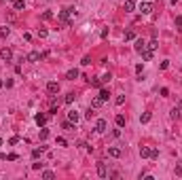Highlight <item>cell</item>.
Listing matches in <instances>:
<instances>
[{
  "label": "cell",
  "mask_w": 182,
  "mask_h": 180,
  "mask_svg": "<svg viewBox=\"0 0 182 180\" xmlns=\"http://www.w3.org/2000/svg\"><path fill=\"white\" fill-rule=\"evenodd\" d=\"M44 148H47V146H40V148H34V150H32V157H34V159H38V157L42 155V152H44Z\"/></svg>",
  "instance_id": "22"
},
{
  "label": "cell",
  "mask_w": 182,
  "mask_h": 180,
  "mask_svg": "<svg viewBox=\"0 0 182 180\" xmlns=\"http://www.w3.org/2000/svg\"><path fill=\"white\" fill-rule=\"evenodd\" d=\"M40 178H44V180H53V178H55V174H53L51 169H42V172H40Z\"/></svg>",
  "instance_id": "13"
},
{
  "label": "cell",
  "mask_w": 182,
  "mask_h": 180,
  "mask_svg": "<svg viewBox=\"0 0 182 180\" xmlns=\"http://www.w3.org/2000/svg\"><path fill=\"white\" fill-rule=\"evenodd\" d=\"M133 49H135V51H138V53H142L144 49H148V44H146V42H144L142 38H135V44H133Z\"/></svg>",
  "instance_id": "8"
},
{
  "label": "cell",
  "mask_w": 182,
  "mask_h": 180,
  "mask_svg": "<svg viewBox=\"0 0 182 180\" xmlns=\"http://www.w3.org/2000/svg\"><path fill=\"white\" fill-rule=\"evenodd\" d=\"M140 157L142 159H148L150 157V146H140Z\"/></svg>",
  "instance_id": "12"
},
{
  "label": "cell",
  "mask_w": 182,
  "mask_h": 180,
  "mask_svg": "<svg viewBox=\"0 0 182 180\" xmlns=\"http://www.w3.org/2000/svg\"><path fill=\"white\" fill-rule=\"evenodd\" d=\"M6 159H8V161H17V159H19V157H17V152H11V155H8Z\"/></svg>",
  "instance_id": "42"
},
{
  "label": "cell",
  "mask_w": 182,
  "mask_h": 180,
  "mask_svg": "<svg viewBox=\"0 0 182 180\" xmlns=\"http://www.w3.org/2000/svg\"><path fill=\"white\" fill-rule=\"evenodd\" d=\"M74 100H76V95H74V93H68L66 97H63V102H66V104H72Z\"/></svg>",
  "instance_id": "26"
},
{
  "label": "cell",
  "mask_w": 182,
  "mask_h": 180,
  "mask_svg": "<svg viewBox=\"0 0 182 180\" xmlns=\"http://www.w3.org/2000/svg\"><path fill=\"white\" fill-rule=\"evenodd\" d=\"M99 100H102V102H108V97H110V93H108V89H99Z\"/></svg>",
  "instance_id": "17"
},
{
  "label": "cell",
  "mask_w": 182,
  "mask_h": 180,
  "mask_svg": "<svg viewBox=\"0 0 182 180\" xmlns=\"http://www.w3.org/2000/svg\"><path fill=\"white\" fill-rule=\"evenodd\" d=\"M2 87H4V80H2V78H0V89H2Z\"/></svg>",
  "instance_id": "48"
},
{
  "label": "cell",
  "mask_w": 182,
  "mask_h": 180,
  "mask_svg": "<svg viewBox=\"0 0 182 180\" xmlns=\"http://www.w3.org/2000/svg\"><path fill=\"white\" fill-rule=\"evenodd\" d=\"M8 144H11V146H15V144H19V136H13L11 140H8Z\"/></svg>",
  "instance_id": "33"
},
{
  "label": "cell",
  "mask_w": 182,
  "mask_h": 180,
  "mask_svg": "<svg viewBox=\"0 0 182 180\" xmlns=\"http://www.w3.org/2000/svg\"><path fill=\"white\" fill-rule=\"evenodd\" d=\"M97 176L99 178H108V165L104 163V161H99V163H97Z\"/></svg>",
  "instance_id": "4"
},
{
  "label": "cell",
  "mask_w": 182,
  "mask_h": 180,
  "mask_svg": "<svg viewBox=\"0 0 182 180\" xmlns=\"http://www.w3.org/2000/svg\"><path fill=\"white\" fill-rule=\"evenodd\" d=\"M110 78H112V74H110V72H106V74H102V76H99V80H102V85L110 83Z\"/></svg>",
  "instance_id": "24"
},
{
  "label": "cell",
  "mask_w": 182,
  "mask_h": 180,
  "mask_svg": "<svg viewBox=\"0 0 182 180\" xmlns=\"http://www.w3.org/2000/svg\"><path fill=\"white\" fill-rule=\"evenodd\" d=\"M47 34H49L47 30H44V28H40V30H38V38H47Z\"/></svg>",
  "instance_id": "32"
},
{
  "label": "cell",
  "mask_w": 182,
  "mask_h": 180,
  "mask_svg": "<svg viewBox=\"0 0 182 180\" xmlns=\"http://www.w3.org/2000/svg\"><path fill=\"white\" fill-rule=\"evenodd\" d=\"M123 38L129 42V40H135V32L133 30H125V34H123Z\"/></svg>",
  "instance_id": "15"
},
{
  "label": "cell",
  "mask_w": 182,
  "mask_h": 180,
  "mask_svg": "<svg viewBox=\"0 0 182 180\" xmlns=\"http://www.w3.org/2000/svg\"><path fill=\"white\" fill-rule=\"evenodd\" d=\"M106 152H108V157L119 159V157L123 155V148H119V146H108V148H106Z\"/></svg>",
  "instance_id": "2"
},
{
  "label": "cell",
  "mask_w": 182,
  "mask_h": 180,
  "mask_svg": "<svg viewBox=\"0 0 182 180\" xmlns=\"http://www.w3.org/2000/svg\"><path fill=\"white\" fill-rule=\"evenodd\" d=\"M99 36H102V38H106V36H108V28H104L102 32H99Z\"/></svg>",
  "instance_id": "46"
},
{
  "label": "cell",
  "mask_w": 182,
  "mask_h": 180,
  "mask_svg": "<svg viewBox=\"0 0 182 180\" xmlns=\"http://www.w3.org/2000/svg\"><path fill=\"white\" fill-rule=\"evenodd\" d=\"M102 104H104V102L99 100V97H93V100H91V106H93V108H99Z\"/></svg>",
  "instance_id": "29"
},
{
  "label": "cell",
  "mask_w": 182,
  "mask_h": 180,
  "mask_svg": "<svg viewBox=\"0 0 182 180\" xmlns=\"http://www.w3.org/2000/svg\"><path fill=\"white\" fill-rule=\"evenodd\" d=\"M135 72H138V74H142V72H144V66H142V64H138V66H135Z\"/></svg>",
  "instance_id": "44"
},
{
  "label": "cell",
  "mask_w": 182,
  "mask_h": 180,
  "mask_svg": "<svg viewBox=\"0 0 182 180\" xmlns=\"http://www.w3.org/2000/svg\"><path fill=\"white\" fill-rule=\"evenodd\" d=\"M78 74H80L78 68H72V70L66 72V78H68V80H74V78H78Z\"/></svg>",
  "instance_id": "10"
},
{
  "label": "cell",
  "mask_w": 182,
  "mask_h": 180,
  "mask_svg": "<svg viewBox=\"0 0 182 180\" xmlns=\"http://www.w3.org/2000/svg\"><path fill=\"white\" fill-rule=\"evenodd\" d=\"M123 8H125V11H133V8H135V0H127Z\"/></svg>",
  "instance_id": "25"
},
{
  "label": "cell",
  "mask_w": 182,
  "mask_h": 180,
  "mask_svg": "<svg viewBox=\"0 0 182 180\" xmlns=\"http://www.w3.org/2000/svg\"><path fill=\"white\" fill-rule=\"evenodd\" d=\"M32 167H34V169H42V167H44V163H42V161H40V163L36 161V163H32Z\"/></svg>",
  "instance_id": "37"
},
{
  "label": "cell",
  "mask_w": 182,
  "mask_h": 180,
  "mask_svg": "<svg viewBox=\"0 0 182 180\" xmlns=\"http://www.w3.org/2000/svg\"><path fill=\"white\" fill-rule=\"evenodd\" d=\"M152 8H154L152 2H142V4H140V13H142V15H150Z\"/></svg>",
  "instance_id": "6"
},
{
  "label": "cell",
  "mask_w": 182,
  "mask_h": 180,
  "mask_svg": "<svg viewBox=\"0 0 182 180\" xmlns=\"http://www.w3.org/2000/svg\"><path fill=\"white\" fill-rule=\"evenodd\" d=\"M38 136H40V140H47V138H49V129L40 127V133H38Z\"/></svg>",
  "instance_id": "28"
},
{
  "label": "cell",
  "mask_w": 182,
  "mask_h": 180,
  "mask_svg": "<svg viewBox=\"0 0 182 180\" xmlns=\"http://www.w3.org/2000/svg\"><path fill=\"white\" fill-rule=\"evenodd\" d=\"M159 2H163V0H159Z\"/></svg>",
  "instance_id": "51"
},
{
  "label": "cell",
  "mask_w": 182,
  "mask_h": 180,
  "mask_svg": "<svg viewBox=\"0 0 182 180\" xmlns=\"http://www.w3.org/2000/svg\"><path fill=\"white\" fill-rule=\"evenodd\" d=\"M114 121H116V127H125V116L123 114H116Z\"/></svg>",
  "instance_id": "23"
},
{
  "label": "cell",
  "mask_w": 182,
  "mask_h": 180,
  "mask_svg": "<svg viewBox=\"0 0 182 180\" xmlns=\"http://www.w3.org/2000/svg\"><path fill=\"white\" fill-rule=\"evenodd\" d=\"M57 144H59V146H66L68 142H66V138H57Z\"/></svg>",
  "instance_id": "43"
},
{
  "label": "cell",
  "mask_w": 182,
  "mask_h": 180,
  "mask_svg": "<svg viewBox=\"0 0 182 180\" xmlns=\"http://www.w3.org/2000/svg\"><path fill=\"white\" fill-rule=\"evenodd\" d=\"M34 121H36V125H40V127H42V125L47 123V114H44V112H36L34 114Z\"/></svg>",
  "instance_id": "7"
},
{
  "label": "cell",
  "mask_w": 182,
  "mask_h": 180,
  "mask_svg": "<svg viewBox=\"0 0 182 180\" xmlns=\"http://www.w3.org/2000/svg\"><path fill=\"white\" fill-rule=\"evenodd\" d=\"M95 114H97V112H95V108H93V106H91V108H89V110L85 112V119H87V121H91V119H93V116H95Z\"/></svg>",
  "instance_id": "21"
},
{
  "label": "cell",
  "mask_w": 182,
  "mask_h": 180,
  "mask_svg": "<svg viewBox=\"0 0 182 180\" xmlns=\"http://www.w3.org/2000/svg\"><path fill=\"white\" fill-rule=\"evenodd\" d=\"M44 57V53H40V51H30L28 55H25V61H32V64H36V61H40Z\"/></svg>",
  "instance_id": "1"
},
{
  "label": "cell",
  "mask_w": 182,
  "mask_h": 180,
  "mask_svg": "<svg viewBox=\"0 0 182 180\" xmlns=\"http://www.w3.org/2000/svg\"><path fill=\"white\" fill-rule=\"evenodd\" d=\"M157 47H159V40H157V38H152V40L148 42V49H152V51H154Z\"/></svg>",
  "instance_id": "30"
},
{
  "label": "cell",
  "mask_w": 182,
  "mask_h": 180,
  "mask_svg": "<svg viewBox=\"0 0 182 180\" xmlns=\"http://www.w3.org/2000/svg\"><path fill=\"white\" fill-rule=\"evenodd\" d=\"M42 19H53V13L47 11V13H42Z\"/></svg>",
  "instance_id": "41"
},
{
  "label": "cell",
  "mask_w": 182,
  "mask_h": 180,
  "mask_svg": "<svg viewBox=\"0 0 182 180\" xmlns=\"http://www.w3.org/2000/svg\"><path fill=\"white\" fill-rule=\"evenodd\" d=\"M176 28H180V30H182V15H178V17H176Z\"/></svg>",
  "instance_id": "38"
},
{
  "label": "cell",
  "mask_w": 182,
  "mask_h": 180,
  "mask_svg": "<svg viewBox=\"0 0 182 180\" xmlns=\"http://www.w3.org/2000/svg\"><path fill=\"white\" fill-rule=\"evenodd\" d=\"M169 68V61H161V70H167Z\"/></svg>",
  "instance_id": "45"
},
{
  "label": "cell",
  "mask_w": 182,
  "mask_h": 180,
  "mask_svg": "<svg viewBox=\"0 0 182 180\" xmlns=\"http://www.w3.org/2000/svg\"><path fill=\"white\" fill-rule=\"evenodd\" d=\"M114 102H116V106H123V104H125V95H116Z\"/></svg>",
  "instance_id": "31"
},
{
  "label": "cell",
  "mask_w": 182,
  "mask_h": 180,
  "mask_svg": "<svg viewBox=\"0 0 182 180\" xmlns=\"http://www.w3.org/2000/svg\"><path fill=\"white\" fill-rule=\"evenodd\" d=\"M61 127L66 129V131H74V129H76V127H74V123H72V121H63V123H61Z\"/></svg>",
  "instance_id": "18"
},
{
  "label": "cell",
  "mask_w": 182,
  "mask_h": 180,
  "mask_svg": "<svg viewBox=\"0 0 182 180\" xmlns=\"http://www.w3.org/2000/svg\"><path fill=\"white\" fill-rule=\"evenodd\" d=\"M80 64H83V66H89V64H91V57H89V55H85L83 59H80Z\"/></svg>",
  "instance_id": "34"
},
{
  "label": "cell",
  "mask_w": 182,
  "mask_h": 180,
  "mask_svg": "<svg viewBox=\"0 0 182 180\" xmlns=\"http://www.w3.org/2000/svg\"><path fill=\"white\" fill-rule=\"evenodd\" d=\"M159 157V150L157 148H150V159H157Z\"/></svg>",
  "instance_id": "36"
},
{
  "label": "cell",
  "mask_w": 182,
  "mask_h": 180,
  "mask_svg": "<svg viewBox=\"0 0 182 180\" xmlns=\"http://www.w3.org/2000/svg\"><path fill=\"white\" fill-rule=\"evenodd\" d=\"M78 119H80V114L76 112V110H68V121H72V123H78Z\"/></svg>",
  "instance_id": "11"
},
{
  "label": "cell",
  "mask_w": 182,
  "mask_h": 180,
  "mask_svg": "<svg viewBox=\"0 0 182 180\" xmlns=\"http://www.w3.org/2000/svg\"><path fill=\"white\" fill-rule=\"evenodd\" d=\"M13 8H15V11H23L25 2H23V0H13Z\"/></svg>",
  "instance_id": "14"
},
{
  "label": "cell",
  "mask_w": 182,
  "mask_h": 180,
  "mask_svg": "<svg viewBox=\"0 0 182 180\" xmlns=\"http://www.w3.org/2000/svg\"><path fill=\"white\" fill-rule=\"evenodd\" d=\"M159 93H161L163 97H167V95H169V89H167V87H163V89H161V91H159Z\"/></svg>",
  "instance_id": "40"
},
{
  "label": "cell",
  "mask_w": 182,
  "mask_h": 180,
  "mask_svg": "<svg viewBox=\"0 0 182 180\" xmlns=\"http://www.w3.org/2000/svg\"><path fill=\"white\" fill-rule=\"evenodd\" d=\"M176 2H178V0H171V4H176Z\"/></svg>",
  "instance_id": "49"
},
{
  "label": "cell",
  "mask_w": 182,
  "mask_h": 180,
  "mask_svg": "<svg viewBox=\"0 0 182 180\" xmlns=\"http://www.w3.org/2000/svg\"><path fill=\"white\" fill-rule=\"evenodd\" d=\"M108 129V121L106 119H97V123H95V131L97 133H104Z\"/></svg>",
  "instance_id": "5"
},
{
  "label": "cell",
  "mask_w": 182,
  "mask_h": 180,
  "mask_svg": "<svg viewBox=\"0 0 182 180\" xmlns=\"http://www.w3.org/2000/svg\"><path fill=\"white\" fill-rule=\"evenodd\" d=\"M169 116H171V119L176 121L178 116H180V108H176V106H174V108H171V114H169Z\"/></svg>",
  "instance_id": "27"
},
{
  "label": "cell",
  "mask_w": 182,
  "mask_h": 180,
  "mask_svg": "<svg viewBox=\"0 0 182 180\" xmlns=\"http://www.w3.org/2000/svg\"><path fill=\"white\" fill-rule=\"evenodd\" d=\"M0 57H2L4 61H11L13 59V51L11 49H0Z\"/></svg>",
  "instance_id": "9"
},
{
  "label": "cell",
  "mask_w": 182,
  "mask_h": 180,
  "mask_svg": "<svg viewBox=\"0 0 182 180\" xmlns=\"http://www.w3.org/2000/svg\"><path fill=\"white\" fill-rule=\"evenodd\" d=\"M142 59H144V61H150V59H152V49H144V51H142Z\"/></svg>",
  "instance_id": "16"
},
{
  "label": "cell",
  "mask_w": 182,
  "mask_h": 180,
  "mask_svg": "<svg viewBox=\"0 0 182 180\" xmlns=\"http://www.w3.org/2000/svg\"><path fill=\"white\" fill-rule=\"evenodd\" d=\"M0 146H2V138H0Z\"/></svg>",
  "instance_id": "50"
},
{
  "label": "cell",
  "mask_w": 182,
  "mask_h": 180,
  "mask_svg": "<svg viewBox=\"0 0 182 180\" xmlns=\"http://www.w3.org/2000/svg\"><path fill=\"white\" fill-rule=\"evenodd\" d=\"M174 172H176V176H182V163H178V165H176Z\"/></svg>",
  "instance_id": "39"
},
{
  "label": "cell",
  "mask_w": 182,
  "mask_h": 180,
  "mask_svg": "<svg viewBox=\"0 0 182 180\" xmlns=\"http://www.w3.org/2000/svg\"><path fill=\"white\" fill-rule=\"evenodd\" d=\"M176 108H180V110H182V100H178V106Z\"/></svg>",
  "instance_id": "47"
},
{
  "label": "cell",
  "mask_w": 182,
  "mask_h": 180,
  "mask_svg": "<svg viewBox=\"0 0 182 180\" xmlns=\"http://www.w3.org/2000/svg\"><path fill=\"white\" fill-rule=\"evenodd\" d=\"M89 83L93 87H102V80H99V78H93V80H89Z\"/></svg>",
  "instance_id": "35"
},
{
  "label": "cell",
  "mask_w": 182,
  "mask_h": 180,
  "mask_svg": "<svg viewBox=\"0 0 182 180\" xmlns=\"http://www.w3.org/2000/svg\"><path fill=\"white\" fill-rule=\"evenodd\" d=\"M8 34H11V28H8V25H2V28H0V38H6Z\"/></svg>",
  "instance_id": "20"
},
{
  "label": "cell",
  "mask_w": 182,
  "mask_h": 180,
  "mask_svg": "<svg viewBox=\"0 0 182 180\" xmlns=\"http://www.w3.org/2000/svg\"><path fill=\"white\" fill-rule=\"evenodd\" d=\"M152 119V112H142L140 114V123H148Z\"/></svg>",
  "instance_id": "19"
},
{
  "label": "cell",
  "mask_w": 182,
  "mask_h": 180,
  "mask_svg": "<svg viewBox=\"0 0 182 180\" xmlns=\"http://www.w3.org/2000/svg\"><path fill=\"white\" fill-rule=\"evenodd\" d=\"M57 91H59V83L49 80V83H47V93H49V95H57Z\"/></svg>",
  "instance_id": "3"
}]
</instances>
